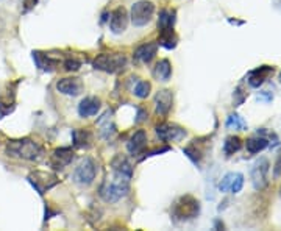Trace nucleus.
<instances>
[{
	"label": "nucleus",
	"instance_id": "f8f14e48",
	"mask_svg": "<svg viewBox=\"0 0 281 231\" xmlns=\"http://www.w3.org/2000/svg\"><path fill=\"white\" fill-rule=\"evenodd\" d=\"M174 106V94L169 89H161L155 95V111L158 116H167Z\"/></svg>",
	"mask_w": 281,
	"mask_h": 231
},
{
	"label": "nucleus",
	"instance_id": "ddd939ff",
	"mask_svg": "<svg viewBox=\"0 0 281 231\" xmlns=\"http://www.w3.org/2000/svg\"><path fill=\"white\" fill-rule=\"evenodd\" d=\"M147 133L144 130H138L136 133L131 136L127 142V150L131 156H138L141 155L144 150H145V147H147Z\"/></svg>",
	"mask_w": 281,
	"mask_h": 231
},
{
	"label": "nucleus",
	"instance_id": "a211bd4d",
	"mask_svg": "<svg viewBox=\"0 0 281 231\" xmlns=\"http://www.w3.org/2000/svg\"><path fill=\"white\" fill-rule=\"evenodd\" d=\"M158 52V42H145L135 50V58L141 63H150Z\"/></svg>",
	"mask_w": 281,
	"mask_h": 231
},
{
	"label": "nucleus",
	"instance_id": "0eeeda50",
	"mask_svg": "<svg viewBox=\"0 0 281 231\" xmlns=\"http://www.w3.org/2000/svg\"><path fill=\"white\" fill-rule=\"evenodd\" d=\"M27 180L30 181V185L36 189V192L39 195H44L47 191H50L53 186L58 185V177L53 174H48V172H41V170H35L31 172Z\"/></svg>",
	"mask_w": 281,
	"mask_h": 231
},
{
	"label": "nucleus",
	"instance_id": "9d476101",
	"mask_svg": "<svg viewBox=\"0 0 281 231\" xmlns=\"http://www.w3.org/2000/svg\"><path fill=\"white\" fill-rule=\"evenodd\" d=\"M57 91L63 95L69 97H77L83 92V81L77 77H69V78H61L57 81Z\"/></svg>",
	"mask_w": 281,
	"mask_h": 231
},
{
	"label": "nucleus",
	"instance_id": "6ab92c4d",
	"mask_svg": "<svg viewBox=\"0 0 281 231\" xmlns=\"http://www.w3.org/2000/svg\"><path fill=\"white\" fill-rule=\"evenodd\" d=\"M183 153L195 164V166H200V162H202V158L205 156V150L200 147V139H194L188 147L183 148Z\"/></svg>",
	"mask_w": 281,
	"mask_h": 231
},
{
	"label": "nucleus",
	"instance_id": "6e6552de",
	"mask_svg": "<svg viewBox=\"0 0 281 231\" xmlns=\"http://www.w3.org/2000/svg\"><path fill=\"white\" fill-rule=\"evenodd\" d=\"M269 169L270 164L269 159L261 158L255 162V166L252 169V183L256 191H264L269 185Z\"/></svg>",
	"mask_w": 281,
	"mask_h": 231
},
{
	"label": "nucleus",
	"instance_id": "4be33fe9",
	"mask_svg": "<svg viewBox=\"0 0 281 231\" xmlns=\"http://www.w3.org/2000/svg\"><path fill=\"white\" fill-rule=\"evenodd\" d=\"M153 77L158 81H169L172 77V64L169 60H161L156 63L153 69Z\"/></svg>",
	"mask_w": 281,
	"mask_h": 231
},
{
	"label": "nucleus",
	"instance_id": "393cba45",
	"mask_svg": "<svg viewBox=\"0 0 281 231\" xmlns=\"http://www.w3.org/2000/svg\"><path fill=\"white\" fill-rule=\"evenodd\" d=\"M175 24V11L171 10H161L159 11V19H158V28H169Z\"/></svg>",
	"mask_w": 281,
	"mask_h": 231
},
{
	"label": "nucleus",
	"instance_id": "2eb2a0df",
	"mask_svg": "<svg viewBox=\"0 0 281 231\" xmlns=\"http://www.w3.org/2000/svg\"><path fill=\"white\" fill-rule=\"evenodd\" d=\"M111 170L128 180H131V177H133V166H131V162L125 155H116L111 159Z\"/></svg>",
	"mask_w": 281,
	"mask_h": 231
},
{
	"label": "nucleus",
	"instance_id": "2f4dec72",
	"mask_svg": "<svg viewBox=\"0 0 281 231\" xmlns=\"http://www.w3.org/2000/svg\"><path fill=\"white\" fill-rule=\"evenodd\" d=\"M164 152H169V147H161V148H155V150H152V152H145L144 156L141 158V161L145 159V158H150V156H155V155L164 153Z\"/></svg>",
	"mask_w": 281,
	"mask_h": 231
},
{
	"label": "nucleus",
	"instance_id": "72a5a7b5",
	"mask_svg": "<svg viewBox=\"0 0 281 231\" xmlns=\"http://www.w3.org/2000/svg\"><path fill=\"white\" fill-rule=\"evenodd\" d=\"M273 98V94H270L269 91H264L258 95V100H264V102H270Z\"/></svg>",
	"mask_w": 281,
	"mask_h": 231
},
{
	"label": "nucleus",
	"instance_id": "aec40b11",
	"mask_svg": "<svg viewBox=\"0 0 281 231\" xmlns=\"http://www.w3.org/2000/svg\"><path fill=\"white\" fill-rule=\"evenodd\" d=\"M177 42H178V36H177V33L174 31V27L159 30L158 45H162L164 48H167V50H172V48L177 47Z\"/></svg>",
	"mask_w": 281,
	"mask_h": 231
},
{
	"label": "nucleus",
	"instance_id": "20e7f679",
	"mask_svg": "<svg viewBox=\"0 0 281 231\" xmlns=\"http://www.w3.org/2000/svg\"><path fill=\"white\" fill-rule=\"evenodd\" d=\"M127 56L124 53H100L92 61L94 69L106 74H118L127 68Z\"/></svg>",
	"mask_w": 281,
	"mask_h": 231
},
{
	"label": "nucleus",
	"instance_id": "bb28decb",
	"mask_svg": "<svg viewBox=\"0 0 281 231\" xmlns=\"http://www.w3.org/2000/svg\"><path fill=\"white\" fill-rule=\"evenodd\" d=\"M150 89H152V85L148 83V81H144V80H139L136 86L133 88V94L141 98V100H144V98H147L148 95H150Z\"/></svg>",
	"mask_w": 281,
	"mask_h": 231
},
{
	"label": "nucleus",
	"instance_id": "f257e3e1",
	"mask_svg": "<svg viewBox=\"0 0 281 231\" xmlns=\"http://www.w3.org/2000/svg\"><path fill=\"white\" fill-rule=\"evenodd\" d=\"M5 152L8 156L19 158L25 161H39L44 155V148L30 138L22 139H11L7 142Z\"/></svg>",
	"mask_w": 281,
	"mask_h": 231
},
{
	"label": "nucleus",
	"instance_id": "423d86ee",
	"mask_svg": "<svg viewBox=\"0 0 281 231\" xmlns=\"http://www.w3.org/2000/svg\"><path fill=\"white\" fill-rule=\"evenodd\" d=\"M97 172H98V167H97L95 161L91 158H85L78 164V167L74 170V181L81 186H89L94 183Z\"/></svg>",
	"mask_w": 281,
	"mask_h": 231
},
{
	"label": "nucleus",
	"instance_id": "c85d7f7f",
	"mask_svg": "<svg viewBox=\"0 0 281 231\" xmlns=\"http://www.w3.org/2000/svg\"><path fill=\"white\" fill-rule=\"evenodd\" d=\"M235 177H236V172H230V174H227V175L222 178V181H220L219 191H220V192H228L230 188H231V185H233Z\"/></svg>",
	"mask_w": 281,
	"mask_h": 231
},
{
	"label": "nucleus",
	"instance_id": "cd10ccee",
	"mask_svg": "<svg viewBox=\"0 0 281 231\" xmlns=\"http://www.w3.org/2000/svg\"><path fill=\"white\" fill-rule=\"evenodd\" d=\"M247 91H245V88L241 85V86H238L236 89H235V92H233V106H241L245 100H247Z\"/></svg>",
	"mask_w": 281,
	"mask_h": 231
},
{
	"label": "nucleus",
	"instance_id": "4468645a",
	"mask_svg": "<svg viewBox=\"0 0 281 231\" xmlns=\"http://www.w3.org/2000/svg\"><path fill=\"white\" fill-rule=\"evenodd\" d=\"M273 72H275L273 66H259L258 69H255L249 74V78L247 80H249V85L256 89V88H259V86H262L264 83H266V80L269 77H272Z\"/></svg>",
	"mask_w": 281,
	"mask_h": 231
},
{
	"label": "nucleus",
	"instance_id": "dca6fc26",
	"mask_svg": "<svg viewBox=\"0 0 281 231\" xmlns=\"http://www.w3.org/2000/svg\"><path fill=\"white\" fill-rule=\"evenodd\" d=\"M72 159H74L72 148L71 147H60L53 152L50 162L55 169H64L66 166H69V164L72 162Z\"/></svg>",
	"mask_w": 281,
	"mask_h": 231
},
{
	"label": "nucleus",
	"instance_id": "5701e85b",
	"mask_svg": "<svg viewBox=\"0 0 281 231\" xmlns=\"http://www.w3.org/2000/svg\"><path fill=\"white\" fill-rule=\"evenodd\" d=\"M245 147H247V152H249L250 155H256L262 150H266V148L269 147V141L264 138V136H252L247 139L245 142Z\"/></svg>",
	"mask_w": 281,
	"mask_h": 231
},
{
	"label": "nucleus",
	"instance_id": "39448f33",
	"mask_svg": "<svg viewBox=\"0 0 281 231\" xmlns=\"http://www.w3.org/2000/svg\"><path fill=\"white\" fill-rule=\"evenodd\" d=\"M155 14V5L150 0H139V2L133 4L131 7V22L135 27H144L152 21Z\"/></svg>",
	"mask_w": 281,
	"mask_h": 231
},
{
	"label": "nucleus",
	"instance_id": "7c9ffc66",
	"mask_svg": "<svg viewBox=\"0 0 281 231\" xmlns=\"http://www.w3.org/2000/svg\"><path fill=\"white\" fill-rule=\"evenodd\" d=\"M244 188V175L236 172V177L233 180V185H231L230 188V192H233V194H239Z\"/></svg>",
	"mask_w": 281,
	"mask_h": 231
},
{
	"label": "nucleus",
	"instance_id": "58836bf2",
	"mask_svg": "<svg viewBox=\"0 0 281 231\" xmlns=\"http://www.w3.org/2000/svg\"><path fill=\"white\" fill-rule=\"evenodd\" d=\"M279 195H281V191H279Z\"/></svg>",
	"mask_w": 281,
	"mask_h": 231
},
{
	"label": "nucleus",
	"instance_id": "4c0bfd02",
	"mask_svg": "<svg viewBox=\"0 0 281 231\" xmlns=\"http://www.w3.org/2000/svg\"><path fill=\"white\" fill-rule=\"evenodd\" d=\"M279 83H281V72H279Z\"/></svg>",
	"mask_w": 281,
	"mask_h": 231
},
{
	"label": "nucleus",
	"instance_id": "e433bc0d",
	"mask_svg": "<svg viewBox=\"0 0 281 231\" xmlns=\"http://www.w3.org/2000/svg\"><path fill=\"white\" fill-rule=\"evenodd\" d=\"M230 24H236V25H242L244 22H242V21H233V19H230Z\"/></svg>",
	"mask_w": 281,
	"mask_h": 231
},
{
	"label": "nucleus",
	"instance_id": "f03ea898",
	"mask_svg": "<svg viewBox=\"0 0 281 231\" xmlns=\"http://www.w3.org/2000/svg\"><path fill=\"white\" fill-rule=\"evenodd\" d=\"M128 191H130V180L113 172V177L106 178L103 181V185L100 186L98 194H100L103 202L118 203L119 200L124 199V197H127Z\"/></svg>",
	"mask_w": 281,
	"mask_h": 231
},
{
	"label": "nucleus",
	"instance_id": "c756f323",
	"mask_svg": "<svg viewBox=\"0 0 281 231\" xmlns=\"http://www.w3.org/2000/svg\"><path fill=\"white\" fill-rule=\"evenodd\" d=\"M63 68H64V71H68V72H77L81 68V61L77 60V58H68L63 63Z\"/></svg>",
	"mask_w": 281,
	"mask_h": 231
},
{
	"label": "nucleus",
	"instance_id": "a878e982",
	"mask_svg": "<svg viewBox=\"0 0 281 231\" xmlns=\"http://www.w3.org/2000/svg\"><path fill=\"white\" fill-rule=\"evenodd\" d=\"M227 128H230V130H247V124H245V121L241 118L239 114H230L228 118H227Z\"/></svg>",
	"mask_w": 281,
	"mask_h": 231
},
{
	"label": "nucleus",
	"instance_id": "f3484780",
	"mask_svg": "<svg viewBox=\"0 0 281 231\" xmlns=\"http://www.w3.org/2000/svg\"><path fill=\"white\" fill-rule=\"evenodd\" d=\"M100 111V98L97 97H85L78 105V114L80 118H91Z\"/></svg>",
	"mask_w": 281,
	"mask_h": 231
},
{
	"label": "nucleus",
	"instance_id": "b1692460",
	"mask_svg": "<svg viewBox=\"0 0 281 231\" xmlns=\"http://www.w3.org/2000/svg\"><path fill=\"white\" fill-rule=\"evenodd\" d=\"M242 147V139L239 136H228L223 142V153L227 156L235 155L241 150Z\"/></svg>",
	"mask_w": 281,
	"mask_h": 231
},
{
	"label": "nucleus",
	"instance_id": "473e14b6",
	"mask_svg": "<svg viewBox=\"0 0 281 231\" xmlns=\"http://www.w3.org/2000/svg\"><path fill=\"white\" fill-rule=\"evenodd\" d=\"M273 177H275V178H279V177H281V153L278 155L276 162H275V167H273Z\"/></svg>",
	"mask_w": 281,
	"mask_h": 231
},
{
	"label": "nucleus",
	"instance_id": "1a4fd4ad",
	"mask_svg": "<svg viewBox=\"0 0 281 231\" xmlns=\"http://www.w3.org/2000/svg\"><path fill=\"white\" fill-rule=\"evenodd\" d=\"M155 130H156V136L164 142L181 141L186 136V130L175 125V124H159V125H156Z\"/></svg>",
	"mask_w": 281,
	"mask_h": 231
},
{
	"label": "nucleus",
	"instance_id": "9b49d317",
	"mask_svg": "<svg viewBox=\"0 0 281 231\" xmlns=\"http://www.w3.org/2000/svg\"><path fill=\"white\" fill-rule=\"evenodd\" d=\"M128 13L124 7H118L116 10H113L111 18H109V30L114 33V35H121L124 33L128 27Z\"/></svg>",
	"mask_w": 281,
	"mask_h": 231
},
{
	"label": "nucleus",
	"instance_id": "7ed1b4c3",
	"mask_svg": "<svg viewBox=\"0 0 281 231\" xmlns=\"http://www.w3.org/2000/svg\"><path fill=\"white\" fill-rule=\"evenodd\" d=\"M200 214V202L192 195H183L172 205V216L180 220L186 222L195 219Z\"/></svg>",
	"mask_w": 281,
	"mask_h": 231
},
{
	"label": "nucleus",
	"instance_id": "f704fd0d",
	"mask_svg": "<svg viewBox=\"0 0 281 231\" xmlns=\"http://www.w3.org/2000/svg\"><path fill=\"white\" fill-rule=\"evenodd\" d=\"M144 121H147V111H145V109H139V111H138L136 124H141V122H144Z\"/></svg>",
	"mask_w": 281,
	"mask_h": 231
},
{
	"label": "nucleus",
	"instance_id": "412c9836",
	"mask_svg": "<svg viewBox=\"0 0 281 231\" xmlns=\"http://www.w3.org/2000/svg\"><path fill=\"white\" fill-rule=\"evenodd\" d=\"M72 141L77 148H89L92 145V133L89 130H74L72 131Z\"/></svg>",
	"mask_w": 281,
	"mask_h": 231
},
{
	"label": "nucleus",
	"instance_id": "c9c22d12",
	"mask_svg": "<svg viewBox=\"0 0 281 231\" xmlns=\"http://www.w3.org/2000/svg\"><path fill=\"white\" fill-rule=\"evenodd\" d=\"M38 0H24V5H25V11H30L33 7L36 5Z\"/></svg>",
	"mask_w": 281,
	"mask_h": 231
}]
</instances>
